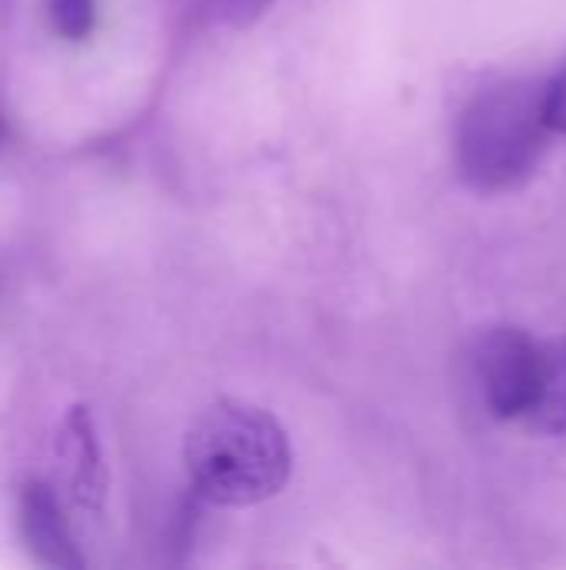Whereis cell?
Returning <instances> with one entry per match:
<instances>
[{"mask_svg": "<svg viewBox=\"0 0 566 570\" xmlns=\"http://www.w3.org/2000/svg\"><path fill=\"white\" fill-rule=\"evenodd\" d=\"M524 424L544 438L566 434V337H554L544 344L540 384H537V397Z\"/></svg>", "mask_w": 566, "mask_h": 570, "instance_id": "5b68a950", "label": "cell"}, {"mask_svg": "<svg viewBox=\"0 0 566 570\" xmlns=\"http://www.w3.org/2000/svg\"><path fill=\"white\" fill-rule=\"evenodd\" d=\"M47 17L63 40H83L90 37L97 23V3L93 0H47Z\"/></svg>", "mask_w": 566, "mask_h": 570, "instance_id": "8992f818", "label": "cell"}, {"mask_svg": "<svg viewBox=\"0 0 566 570\" xmlns=\"http://www.w3.org/2000/svg\"><path fill=\"white\" fill-rule=\"evenodd\" d=\"M540 357L544 344L520 327H494L480 337L474 374L494 417L524 421L530 414L540 384Z\"/></svg>", "mask_w": 566, "mask_h": 570, "instance_id": "3957f363", "label": "cell"}, {"mask_svg": "<svg viewBox=\"0 0 566 570\" xmlns=\"http://www.w3.org/2000/svg\"><path fill=\"white\" fill-rule=\"evenodd\" d=\"M0 137H3V120H0Z\"/></svg>", "mask_w": 566, "mask_h": 570, "instance_id": "9c48e42d", "label": "cell"}, {"mask_svg": "<svg viewBox=\"0 0 566 570\" xmlns=\"http://www.w3.org/2000/svg\"><path fill=\"white\" fill-rule=\"evenodd\" d=\"M277 0H214V17L230 27H247L260 20Z\"/></svg>", "mask_w": 566, "mask_h": 570, "instance_id": "52a82bcc", "label": "cell"}, {"mask_svg": "<svg viewBox=\"0 0 566 570\" xmlns=\"http://www.w3.org/2000/svg\"><path fill=\"white\" fill-rule=\"evenodd\" d=\"M544 114H547L550 130L566 137V63L547 80V90H544Z\"/></svg>", "mask_w": 566, "mask_h": 570, "instance_id": "ba28073f", "label": "cell"}, {"mask_svg": "<svg viewBox=\"0 0 566 570\" xmlns=\"http://www.w3.org/2000/svg\"><path fill=\"white\" fill-rule=\"evenodd\" d=\"M183 464L200 501L254 508L287 488L294 451L284 424L267 407L224 397L190 424Z\"/></svg>", "mask_w": 566, "mask_h": 570, "instance_id": "6da1fadb", "label": "cell"}, {"mask_svg": "<svg viewBox=\"0 0 566 570\" xmlns=\"http://www.w3.org/2000/svg\"><path fill=\"white\" fill-rule=\"evenodd\" d=\"M20 524L27 544L37 551L40 561L57 568H80V558L73 551V541L67 534V524L60 518V508L53 494L40 484H30L20 501Z\"/></svg>", "mask_w": 566, "mask_h": 570, "instance_id": "277c9868", "label": "cell"}, {"mask_svg": "<svg viewBox=\"0 0 566 570\" xmlns=\"http://www.w3.org/2000/svg\"><path fill=\"white\" fill-rule=\"evenodd\" d=\"M544 90L547 80H500L464 107L454 157L474 190L514 194L537 177L554 137L544 114Z\"/></svg>", "mask_w": 566, "mask_h": 570, "instance_id": "7a4b0ae2", "label": "cell"}]
</instances>
